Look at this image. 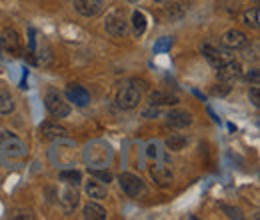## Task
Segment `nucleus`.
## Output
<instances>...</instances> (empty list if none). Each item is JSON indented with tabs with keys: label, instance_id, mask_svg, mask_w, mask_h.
Instances as JSON below:
<instances>
[{
	"label": "nucleus",
	"instance_id": "obj_1",
	"mask_svg": "<svg viewBox=\"0 0 260 220\" xmlns=\"http://www.w3.org/2000/svg\"><path fill=\"white\" fill-rule=\"evenodd\" d=\"M104 28L110 36H124L128 32V18H126V10L122 6H112L106 12L104 18Z\"/></svg>",
	"mask_w": 260,
	"mask_h": 220
},
{
	"label": "nucleus",
	"instance_id": "obj_2",
	"mask_svg": "<svg viewBox=\"0 0 260 220\" xmlns=\"http://www.w3.org/2000/svg\"><path fill=\"white\" fill-rule=\"evenodd\" d=\"M200 52L204 54V58L208 60V64L212 68H218V66L226 64L228 60H234V56H232L234 50H230L222 44L218 46V44H212V42H204V44H200Z\"/></svg>",
	"mask_w": 260,
	"mask_h": 220
},
{
	"label": "nucleus",
	"instance_id": "obj_3",
	"mask_svg": "<svg viewBox=\"0 0 260 220\" xmlns=\"http://www.w3.org/2000/svg\"><path fill=\"white\" fill-rule=\"evenodd\" d=\"M44 106H46V110L54 118H66L70 114V104L62 98V95H58L54 90L46 92V96H44Z\"/></svg>",
	"mask_w": 260,
	"mask_h": 220
},
{
	"label": "nucleus",
	"instance_id": "obj_4",
	"mask_svg": "<svg viewBox=\"0 0 260 220\" xmlns=\"http://www.w3.org/2000/svg\"><path fill=\"white\" fill-rule=\"evenodd\" d=\"M140 100H142V95H140V90L134 86V82L122 86V88L118 90V95H116V104H118L122 110H132V108H136V106L140 104Z\"/></svg>",
	"mask_w": 260,
	"mask_h": 220
},
{
	"label": "nucleus",
	"instance_id": "obj_5",
	"mask_svg": "<svg viewBox=\"0 0 260 220\" xmlns=\"http://www.w3.org/2000/svg\"><path fill=\"white\" fill-rule=\"evenodd\" d=\"M118 184H120L122 192H124L126 196H132V198L140 196V194L146 190V186H144V180H142L140 176L132 174V172H122V174L118 176Z\"/></svg>",
	"mask_w": 260,
	"mask_h": 220
},
{
	"label": "nucleus",
	"instance_id": "obj_6",
	"mask_svg": "<svg viewBox=\"0 0 260 220\" xmlns=\"http://www.w3.org/2000/svg\"><path fill=\"white\" fill-rule=\"evenodd\" d=\"M74 10L84 18H94L104 10V0H72Z\"/></svg>",
	"mask_w": 260,
	"mask_h": 220
},
{
	"label": "nucleus",
	"instance_id": "obj_7",
	"mask_svg": "<svg viewBox=\"0 0 260 220\" xmlns=\"http://www.w3.org/2000/svg\"><path fill=\"white\" fill-rule=\"evenodd\" d=\"M242 76V66L234 60H228L226 64L218 66L216 68V78L218 82H226V84H232L234 80H238Z\"/></svg>",
	"mask_w": 260,
	"mask_h": 220
},
{
	"label": "nucleus",
	"instance_id": "obj_8",
	"mask_svg": "<svg viewBox=\"0 0 260 220\" xmlns=\"http://www.w3.org/2000/svg\"><path fill=\"white\" fill-rule=\"evenodd\" d=\"M222 46L230 50H242L244 46H248V36L238 28H230L222 34Z\"/></svg>",
	"mask_w": 260,
	"mask_h": 220
},
{
	"label": "nucleus",
	"instance_id": "obj_9",
	"mask_svg": "<svg viewBox=\"0 0 260 220\" xmlns=\"http://www.w3.org/2000/svg\"><path fill=\"white\" fill-rule=\"evenodd\" d=\"M66 98H68L70 102H74L76 106H86V104L90 102L88 90H86L84 86H78V84H70V86L66 88Z\"/></svg>",
	"mask_w": 260,
	"mask_h": 220
},
{
	"label": "nucleus",
	"instance_id": "obj_10",
	"mask_svg": "<svg viewBox=\"0 0 260 220\" xmlns=\"http://www.w3.org/2000/svg\"><path fill=\"white\" fill-rule=\"evenodd\" d=\"M2 46H4L10 54H20V48H22L20 34L14 30V28H6V30H4V38H2Z\"/></svg>",
	"mask_w": 260,
	"mask_h": 220
},
{
	"label": "nucleus",
	"instance_id": "obj_11",
	"mask_svg": "<svg viewBox=\"0 0 260 220\" xmlns=\"http://www.w3.org/2000/svg\"><path fill=\"white\" fill-rule=\"evenodd\" d=\"M166 122L172 128H186L192 124V114L188 110H172V112H168Z\"/></svg>",
	"mask_w": 260,
	"mask_h": 220
},
{
	"label": "nucleus",
	"instance_id": "obj_12",
	"mask_svg": "<svg viewBox=\"0 0 260 220\" xmlns=\"http://www.w3.org/2000/svg\"><path fill=\"white\" fill-rule=\"evenodd\" d=\"M2 148H4L6 154H10V156H14V158H22L26 154L24 144H22L20 140H16L14 136H4V138H2Z\"/></svg>",
	"mask_w": 260,
	"mask_h": 220
},
{
	"label": "nucleus",
	"instance_id": "obj_13",
	"mask_svg": "<svg viewBox=\"0 0 260 220\" xmlns=\"http://www.w3.org/2000/svg\"><path fill=\"white\" fill-rule=\"evenodd\" d=\"M148 104L150 106H172V104H178V96L162 92V90H154L148 96Z\"/></svg>",
	"mask_w": 260,
	"mask_h": 220
},
{
	"label": "nucleus",
	"instance_id": "obj_14",
	"mask_svg": "<svg viewBox=\"0 0 260 220\" xmlns=\"http://www.w3.org/2000/svg\"><path fill=\"white\" fill-rule=\"evenodd\" d=\"M40 134L44 138H66L68 130L64 126H60L58 122H42L40 124Z\"/></svg>",
	"mask_w": 260,
	"mask_h": 220
},
{
	"label": "nucleus",
	"instance_id": "obj_15",
	"mask_svg": "<svg viewBox=\"0 0 260 220\" xmlns=\"http://www.w3.org/2000/svg\"><path fill=\"white\" fill-rule=\"evenodd\" d=\"M82 216L86 220H106V210L96 204V202H88V204H84V208H82Z\"/></svg>",
	"mask_w": 260,
	"mask_h": 220
},
{
	"label": "nucleus",
	"instance_id": "obj_16",
	"mask_svg": "<svg viewBox=\"0 0 260 220\" xmlns=\"http://www.w3.org/2000/svg\"><path fill=\"white\" fill-rule=\"evenodd\" d=\"M150 176H152V180H154L156 184H160V186H168V184H172V180H174L172 172H170L168 168H164V166H154V168L150 170Z\"/></svg>",
	"mask_w": 260,
	"mask_h": 220
},
{
	"label": "nucleus",
	"instance_id": "obj_17",
	"mask_svg": "<svg viewBox=\"0 0 260 220\" xmlns=\"http://www.w3.org/2000/svg\"><path fill=\"white\" fill-rule=\"evenodd\" d=\"M84 190H86V194H88L92 200H102V198H106V194H108L106 186H104V184H100V182H96V180L86 182Z\"/></svg>",
	"mask_w": 260,
	"mask_h": 220
},
{
	"label": "nucleus",
	"instance_id": "obj_18",
	"mask_svg": "<svg viewBox=\"0 0 260 220\" xmlns=\"http://www.w3.org/2000/svg\"><path fill=\"white\" fill-rule=\"evenodd\" d=\"M14 110V98L6 88H0V114H10Z\"/></svg>",
	"mask_w": 260,
	"mask_h": 220
},
{
	"label": "nucleus",
	"instance_id": "obj_19",
	"mask_svg": "<svg viewBox=\"0 0 260 220\" xmlns=\"http://www.w3.org/2000/svg\"><path fill=\"white\" fill-rule=\"evenodd\" d=\"M186 136H182V134H170L168 138H166V146H168V150H172V152H180L184 146H186Z\"/></svg>",
	"mask_w": 260,
	"mask_h": 220
},
{
	"label": "nucleus",
	"instance_id": "obj_20",
	"mask_svg": "<svg viewBox=\"0 0 260 220\" xmlns=\"http://www.w3.org/2000/svg\"><path fill=\"white\" fill-rule=\"evenodd\" d=\"M132 28H134L136 36L144 34V30H146V16H144V12H140V10L132 12Z\"/></svg>",
	"mask_w": 260,
	"mask_h": 220
},
{
	"label": "nucleus",
	"instance_id": "obj_21",
	"mask_svg": "<svg viewBox=\"0 0 260 220\" xmlns=\"http://www.w3.org/2000/svg\"><path fill=\"white\" fill-rule=\"evenodd\" d=\"M62 202H64L66 212H72V210L76 208V204H78V192L74 190V186L68 184V188L64 190V198H62Z\"/></svg>",
	"mask_w": 260,
	"mask_h": 220
},
{
	"label": "nucleus",
	"instance_id": "obj_22",
	"mask_svg": "<svg viewBox=\"0 0 260 220\" xmlns=\"http://www.w3.org/2000/svg\"><path fill=\"white\" fill-rule=\"evenodd\" d=\"M242 20H244L246 26H250V28H258L260 26V10L256 8V6L250 8V10H246L244 16H242Z\"/></svg>",
	"mask_w": 260,
	"mask_h": 220
},
{
	"label": "nucleus",
	"instance_id": "obj_23",
	"mask_svg": "<svg viewBox=\"0 0 260 220\" xmlns=\"http://www.w3.org/2000/svg\"><path fill=\"white\" fill-rule=\"evenodd\" d=\"M60 180L70 184V186H78L82 182V174L78 170H62L60 172Z\"/></svg>",
	"mask_w": 260,
	"mask_h": 220
},
{
	"label": "nucleus",
	"instance_id": "obj_24",
	"mask_svg": "<svg viewBox=\"0 0 260 220\" xmlns=\"http://www.w3.org/2000/svg\"><path fill=\"white\" fill-rule=\"evenodd\" d=\"M166 14H168L170 18H180V16L184 14V6H182V4L172 2V4H168V6H166Z\"/></svg>",
	"mask_w": 260,
	"mask_h": 220
},
{
	"label": "nucleus",
	"instance_id": "obj_25",
	"mask_svg": "<svg viewBox=\"0 0 260 220\" xmlns=\"http://www.w3.org/2000/svg\"><path fill=\"white\" fill-rule=\"evenodd\" d=\"M88 172H90V176L92 178H96V180H102V182H112V174L108 172V170H90L88 168Z\"/></svg>",
	"mask_w": 260,
	"mask_h": 220
},
{
	"label": "nucleus",
	"instance_id": "obj_26",
	"mask_svg": "<svg viewBox=\"0 0 260 220\" xmlns=\"http://www.w3.org/2000/svg\"><path fill=\"white\" fill-rule=\"evenodd\" d=\"M248 96H250V102L258 108L260 106V84H252L250 90H248Z\"/></svg>",
	"mask_w": 260,
	"mask_h": 220
},
{
	"label": "nucleus",
	"instance_id": "obj_27",
	"mask_svg": "<svg viewBox=\"0 0 260 220\" xmlns=\"http://www.w3.org/2000/svg\"><path fill=\"white\" fill-rule=\"evenodd\" d=\"M230 92V84H226V82H218L214 88H212V95L214 96H224Z\"/></svg>",
	"mask_w": 260,
	"mask_h": 220
},
{
	"label": "nucleus",
	"instance_id": "obj_28",
	"mask_svg": "<svg viewBox=\"0 0 260 220\" xmlns=\"http://www.w3.org/2000/svg\"><path fill=\"white\" fill-rule=\"evenodd\" d=\"M244 78H246L248 82H252V84H260V72H258V68H252V70H248Z\"/></svg>",
	"mask_w": 260,
	"mask_h": 220
},
{
	"label": "nucleus",
	"instance_id": "obj_29",
	"mask_svg": "<svg viewBox=\"0 0 260 220\" xmlns=\"http://www.w3.org/2000/svg\"><path fill=\"white\" fill-rule=\"evenodd\" d=\"M222 210L226 212L230 218H242V214H240V210L238 208H230V206H222Z\"/></svg>",
	"mask_w": 260,
	"mask_h": 220
},
{
	"label": "nucleus",
	"instance_id": "obj_30",
	"mask_svg": "<svg viewBox=\"0 0 260 220\" xmlns=\"http://www.w3.org/2000/svg\"><path fill=\"white\" fill-rule=\"evenodd\" d=\"M0 54H2V38H0Z\"/></svg>",
	"mask_w": 260,
	"mask_h": 220
},
{
	"label": "nucleus",
	"instance_id": "obj_31",
	"mask_svg": "<svg viewBox=\"0 0 260 220\" xmlns=\"http://www.w3.org/2000/svg\"><path fill=\"white\" fill-rule=\"evenodd\" d=\"M126 2H130V4H134V2H138V0H126Z\"/></svg>",
	"mask_w": 260,
	"mask_h": 220
},
{
	"label": "nucleus",
	"instance_id": "obj_32",
	"mask_svg": "<svg viewBox=\"0 0 260 220\" xmlns=\"http://www.w3.org/2000/svg\"><path fill=\"white\" fill-rule=\"evenodd\" d=\"M156 2H166V0H156Z\"/></svg>",
	"mask_w": 260,
	"mask_h": 220
}]
</instances>
